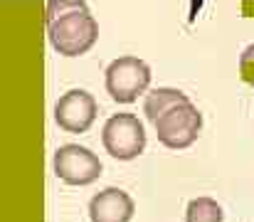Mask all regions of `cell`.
Wrapping results in <instances>:
<instances>
[{
    "label": "cell",
    "instance_id": "obj_1",
    "mask_svg": "<svg viewBox=\"0 0 254 222\" xmlns=\"http://www.w3.org/2000/svg\"><path fill=\"white\" fill-rule=\"evenodd\" d=\"M45 20L50 45L62 57L86 55L99 40V25L84 0H50Z\"/></svg>",
    "mask_w": 254,
    "mask_h": 222
},
{
    "label": "cell",
    "instance_id": "obj_2",
    "mask_svg": "<svg viewBox=\"0 0 254 222\" xmlns=\"http://www.w3.org/2000/svg\"><path fill=\"white\" fill-rule=\"evenodd\" d=\"M151 84V67L138 57H119L106 70V91L119 104H131L146 94Z\"/></svg>",
    "mask_w": 254,
    "mask_h": 222
},
{
    "label": "cell",
    "instance_id": "obj_3",
    "mask_svg": "<svg viewBox=\"0 0 254 222\" xmlns=\"http://www.w3.org/2000/svg\"><path fill=\"white\" fill-rule=\"evenodd\" d=\"M104 148L116 160H133L146 150V129L133 114H114L101 131Z\"/></svg>",
    "mask_w": 254,
    "mask_h": 222
},
{
    "label": "cell",
    "instance_id": "obj_4",
    "mask_svg": "<svg viewBox=\"0 0 254 222\" xmlns=\"http://www.w3.org/2000/svg\"><path fill=\"white\" fill-rule=\"evenodd\" d=\"M153 126H156L158 141L163 146L180 150V148H188L197 141L200 129H202V114L197 111V106L192 101H185V104L168 109L163 116H158V121Z\"/></svg>",
    "mask_w": 254,
    "mask_h": 222
},
{
    "label": "cell",
    "instance_id": "obj_5",
    "mask_svg": "<svg viewBox=\"0 0 254 222\" xmlns=\"http://www.w3.org/2000/svg\"><path fill=\"white\" fill-rule=\"evenodd\" d=\"M52 165H55V175L60 180H64L67 185H91L101 175L99 155L84 146H77V144H67V146L57 148Z\"/></svg>",
    "mask_w": 254,
    "mask_h": 222
},
{
    "label": "cell",
    "instance_id": "obj_6",
    "mask_svg": "<svg viewBox=\"0 0 254 222\" xmlns=\"http://www.w3.org/2000/svg\"><path fill=\"white\" fill-rule=\"evenodd\" d=\"M96 101L84 89H72L62 94L55 104V121L67 134H84L96 119Z\"/></svg>",
    "mask_w": 254,
    "mask_h": 222
},
{
    "label": "cell",
    "instance_id": "obj_7",
    "mask_svg": "<svg viewBox=\"0 0 254 222\" xmlns=\"http://www.w3.org/2000/svg\"><path fill=\"white\" fill-rule=\"evenodd\" d=\"M136 213L133 198L121 188H106L89 200L91 222H131Z\"/></svg>",
    "mask_w": 254,
    "mask_h": 222
},
{
    "label": "cell",
    "instance_id": "obj_8",
    "mask_svg": "<svg viewBox=\"0 0 254 222\" xmlns=\"http://www.w3.org/2000/svg\"><path fill=\"white\" fill-rule=\"evenodd\" d=\"M190 101L188 94H183L180 89H173V86H158L153 91L146 94V101H143V111H146V119L151 124L158 121V116H163L168 109L178 106V104H185Z\"/></svg>",
    "mask_w": 254,
    "mask_h": 222
},
{
    "label": "cell",
    "instance_id": "obj_9",
    "mask_svg": "<svg viewBox=\"0 0 254 222\" xmlns=\"http://www.w3.org/2000/svg\"><path fill=\"white\" fill-rule=\"evenodd\" d=\"M185 222H225V213L212 198H197L188 205Z\"/></svg>",
    "mask_w": 254,
    "mask_h": 222
},
{
    "label": "cell",
    "instance_id": "obj_10",
    "mask_svg": "<svg viewBox=\"0 0 254 222\" xmlns=\"http://www.w3.org/2000/svg\"><path fill=\"white\" fill-rule=\"evenodd\" d=\"M240 76H242L245 84L254 86V45H250L240 55Z\"/></svg>",
    "mask_w": 254,
    "mask_h": 222
}]
</instances>
